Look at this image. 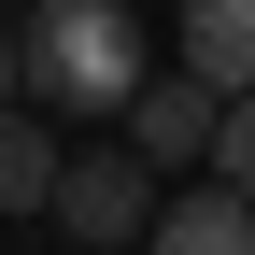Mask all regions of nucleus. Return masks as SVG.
<instances>
[{
    "label": "nucleus",
    "mask_w": 255,
    "mask_h": 255,
    "mask_svg": "<svg viewBox=\"0 0 255 255\" xmlns=\"http://www.w3.org/2000/svg\"><path fill=\"white\" fill-rule=\"evenodd\" d=\"M184 57L241 100V85H255V0H184Z\"/></svg>",
    "instance_id": "39448f33"
},
{
    "label": "nucleus",
    "mask_w": 255,
    "mask_h": 255,
    "mask_svg": "<svg viewBox=\"0 0 255 255\" xmlns=\"http://www.w3.org/2000/svg\"><path fill=\"white\" fill-rule=\"evenodd\" d=\"M142 255H255V199L241 184H199V199H170L142 227Z\"/></svg>",
    "instance_id": "20e7f679"
},
{
    "label": "nucleus",
    "mask_w": 255,
    "mask_h": 255,
    "mask_svg": "<svg viewBox=\"0 0 255 255\" xmlns=\"http://www.w3.org/2000/svg\"><path fill=\"white\" fill-rule=\"evenodd\" d=\"M213 184H241V199H255V85L227 100V128H213Z\"/></svg>",
    "instance_id": "0eeeda50"
},
{
    "label": "nucleus",
    "mask_w": 255,
    "mask_h": 255,
    "mask_svg": "<svg viewBox=\"0 0 255 255\" xmlns=\"http://www.w3.org/2000/svg\"><path fill=\"white\" fill-rule=\"evenodd\" d=\"M0 14H28V0H0Z\"/></svg>",
    "instance_id": "1a4fd4ad"
},
{
    "label": "nucleus",
    "mask_w": 255,
    "mask_h": 255,
    "mask_svg": "<svg viewBox=\"0 0 255 255\" xmlns=\"http://www.w3.org/2000/svg\"><path fill=\"white\" fill-rule=\"evenodd\" d=\"M14 57H28V100L43 114H128L142 100V28H128V0H28Z\"/></svg>",
    "instance_id": "f257e3e1"
},
{
    "label": "nucleus",
    "mask_w": 255,
    "mask_h": 255,
    "mask_svg": "<svg viewBox=\"0 0 255 255\" xmlns=\"http://www.w3.org/2000/svg\"><path fill=\"white\" fill-rule=\"evenodd\" d=\"M213 128H227V85L184 57V71H142V100H128V142L156 156V170H213Z\"/></svg>",
    "instance_id": "7ed1b4c3"
},
{
    "label": "nucleus",
    "mask_w": 255,
    "mask_h": 255,
    "mask_svg": "<svg viewBox=\"0 0 255 255\" xmlns=\"http://www.w3.org/2000/svg\"><path fill=\"white\" fill-rule=\"evenodd\" d=\"M0 100H28V57H14V14H0Z\"/></svg>",
    "instance_id": "6e6552de"
},
{
    "label": "nucleus",
    "mask_w": 255,
    "mask_h": 255,
    "mask_svg": "<svg viewBox=\"0 0 255 255\" xmlns=\"http://www.w3.org/2000/svg\"><path fill=\"white\" fill-rule=\"evenodd\" d=\"M156 213H170V199H156V156H142V142H128V156H71V170H57V227H71L85 255H128Z\"/></svg>",
    "instance_id": "f03ea898"
},
{
    "label": "nucleus",
    "mask_w": 255,
    "mask_h": 255,
    "mask_svg": "<svg viewBox=\"0 0 255 255\" xmlns=\"http://www.w3.org/2000/svg\"><path fill=\"white\" fill-rule=\"evenodd\" d=\"M57 170H71V156H57L43 128L0 100V213H57Z\"/></svg>",
    "instance_id": "423d86ee"
}]
</instances>
